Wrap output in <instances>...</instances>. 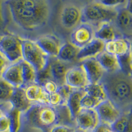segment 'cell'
<instances>
[{"instance_id": "6da1fadb", "label": "cell", "mask_w": 132, "mask_h": 132, "mask_svg": "<svg viewBox=\"0 0 132 132\" xmlns=\"http://www.w3.org/2000/svg\"><path fill=\"white\" fill-rule=\"evenodd\" d=\"M106 92L108 99L122 114L131 113L132 100V82L130 73L123 70L106 72L101 79Z\"/></svg>"}, {"instance_id": "ab89813d", "label": "cell", "mask_w": 132, "mask_h": 132, "mask_svg": "<svg viewBox=\"0 0 132 132\" xmlns=\"http://www.w3.org/2000/svg\"><path fill=\"white\" fill-rule=\"evenodd\" d=\"M0 37H1V36H0Z\"/></svg>"}, {"instance_id": "4316f807", "label": "cell", "mask_w": 132, "mask_h": 132, "mask_svg": "<svg viewBox=\"0 0 132 132\" xmlns=\"http://www.w3.org/2000/svg\"><path fill=\"white\" fill-rule=\"evenodd\" d=\"M110 128L115 132H132L131 113L122 114Z\"/></svg>"}, {"instance_id": "8fae6325", "label": "cell", "mask_w": 132, "mask_h": 132, "mask_svg": "<svg viewBox=\"0 0 132 132\" xmlns=\"http://www.w3.org/2000/svg\"><path fill=\"white\" fill-rule=\"evenodd\" d=\"M74 120L76 128L86 132H92L100 124L98 116L95 109L82 108Z\"/></svg>"}, {"instance_id": "5b68a950", "label": "cell", "mask_w": 132, "mask_h": 132, "mask_svg": "<svg viewBox=\"0 0 132 132\" xmlns=\"http://www.w3.org/2000/svg\"><path fill=\"white\" fill-rule=\"evenodd\" d=\"M23 60L31 65L38 74L48 68L50 57L35 41L22 40Z\"/></svg>"}, {"instance_id": "4fadbf2b", "label": "cell", "mask_w": 132, "mask_h": 132, "mask_svg": "<svg viewBox=\"0 0 132 132\" xmlns=\"http://www.w3.org/2000/svg\"><path fill=\"white\" fill-rule=\"evenodd\" d=\"M71 63L63 62L58 60L57 57L51 60L50 57L49 64L48 68L50 75L52 77V79L57 84L59 87L64 85L65 77L66 73L73 65H71Z\"/></svg>"}, {"instance_id": "cb8c5ba5", "label": "cell", "mask_w": 132, "mask_h": 132, "mask_svg": "<svg viewBox=\"0 0 132 132\" xmlns=\"http://www.w3.org/2000/svg\"><path fill=\"white\" fill-rule=\"evenodd\" d=\"M79 50L70 42H67L63 44L60 48L56 57L63 62L73 63L77 62V55Z\"/></svg>"}, {"instance_id": "8d00e7d4", "label": "cell", "mask_w": 132, "mask_h": 132, "mask_svg": "<svg viewBox=\"0 0 132 132\" xmlns=\"http://www.w3.org/2000/svg\"><path fill=\"white\" fill-rule=\"evenodd\" d=\"M6 113L7 112H5L3 111V110L2 109V108H0V118L3 117V116H4L5 114H6Z\"/></svg>"}, {"instance_id": "d4e9b609", "label": "cell", "mask_w": 132, "mask_h": 132, "mask_svg": "<svg viewBox=\"0 0 132 132\" xmlns=\"http://www.w3.org/2000/svg\"><path fill=\"white\" fill-rule=\"evenodd\" d=\"M21 68L23 75L24 85L23 87L34 84H38V73L31 65L26 62L24 60H21Z\"/></svg>"}, {"instance_id": "1f68e13d", "label": "cell", "mask_w": 132, "mask_h": 132, "mask_svg": "<svg viewBox=\"0 0 132 132\" xmlns=\"http://www.w3.org/2000/svg\"><path fill=\"white\" fill-rule=\"evenodd\" d=\"M48 105L55 108L56 106H64L65 104L62 96L57 91L52 94L48 95Z\"/></svg>"}, {"instance_id": "603a6c76", "label": "cell", "mask_w": 132, "mask_h": 132, "mask_svg": "<svg viewBox=\"0 0 132 132\" xmlns=\"http://www.w3.org/2000/svg\"><path fill=\"white\" fill-rule=\"evenodd\" d=\"M118 36V32L116 30L112 23H106L101 24L95 29V38L104 42H108L116 39Z\"/></svg>"}, {"instance_id": "ffe728a7", "label": "cell", "mask_w": 132, "mask_h": 132, "mask_svg": "<svg viewBox=\"0 0 132 132\" xmlns=\"http://www.w3.org/2000/svg\"><path fill=\"white\" fill-rule=\"evenodd\" d=\"M96 59L105 72L112 73L122 70L119 57L107 52L105 50L98 55Z\"/></svg>"}, {"instance_id": "f1b7e54d", "label": "cell", "mask_w": 132, "mask_h": 132, "mask_svg": "<svg viewBox=\"0 0 132 132\" xmlns=\"http://www.w3.org/2000/svg\"><path fill=\"white\" fill-rule=\"evenodd\" d=\"M15 89V87L0 77V104H10Z\"/></svg>"}, {"instance_id": "52a82bcc", "label": "cell", "mask_w": 132, "mask_h": 132, "mask_svg": "<svg viewBox=\"0 0 132 132\" xmlns=\"http://www.w3.org/2000/svg\"><path fill=\"white\" fill-rule=\"evenodd\" d=\"M0 54L11 64L21 62L23 60L22 40L11 35L1 36Z\"/></svg>"}, {"instance_id": "83f0119b", "label": "cell", "mask_w": 132, "mask_h": 132, "mask_svg": "<svg viewBox=\"0 0 132 132\" xmlns=\"http://www.w3.org/2000/svg\"><path fill=\"white\" fill-rule=\"evenodd\" d=\"M7 113L10 120V132H20L23 127V113L15 109L9 110Z\"/></svg>"}, {"instance_id": "8992f818", "label": "cell", "mask_w": 132, "mask_h": 132, "mask_svg": "<svg viewBox=\"0 0 132 132\" xmlns=\"http://www.w3.org/2000/svg\"><path fill=\"white\" fill-rule=\"evenodd\" d=\"M85 3L73 1L63 2L59 13V23L63 29L73 30L82 23Z\"/></svg>"}, {"instance_id": "f35d334b", "label": "cell", "mask_w": 132, "mask_h": 132, "mask_svg": "<svg viewBox=\"0 0 132 132\" xmlns=\"http://www.w3.org/2000/svg\"><path fill=\"white\" fill-rule=\"evenodd\" d=\"M75 132H86V131H82V130H80V129H77V128Z\"/></svg>"}, {"instance_id": "3957f363", "label": "cell", "mask_w": 132, "mask_h": 132, "mask_svg": "<svg viewBox=\"0 0 132 132\" xmlns=\"http://www.w3.org/2000/svg\"><path fill=\"white\" fill-rule=\"evenodd\" d=\"M111 5L104 1L87 2L82 9V23L95 27L106 23H113L116 17L118 8L123 3Z\"/></svg>"}, {"instance_id": "836d02e7", "label": "cell", "mask_w": 132, "mask_h": 132, "mask_svg": "<svg viewBox=\"0 0 132 132\" xmlns=\"http://www.w3.org/2000/svg\"><path fill=\"white\" fill-rule=\"evenodd\" d=\"M11 123L7 113L0 118V132H10Z\"/></svg>"}, {"instance_id": "d6a6232c", "label": "cell", "mask_w": 132, "mask_h": 132, "mask_svg": "<svg viewBox=\"0 0 132 132\" xmlns=\"http://www.w3.org/2000/svg\"><path fill=\"white\" fill-rule=\"evenodd\" d=\"M77 128L66 124H56L50 129V132H75Z\"/></svg>"}, {"instance_id": "74e56055", "label": "cell", "mask_w": 132, "mask_h": 132, "mask_svg": "<svg viewBox=\"0 0 132 132\" xmlns=\"http://www.w3.org/2000/svg\"><path fill=\"white\" fill-rule=\"evenodd\" d=\"M104 132H115L113 129H112V128H110V126H108V128H106V129L105 130Z\"/></svg>"}, {"instance_id": "ba28073f", "label": "cell", "mask_w": 132, "mask_h": 132, "mask_svg": "<svg viewBox=\"0 0 132 132\" xmlns=\"http://www.w3.org/2000/svg\"><path fill=\"white\" fill-rule=\"evenodd\" d=\"M131 2L125 1L118 8L116 17L113 22L116 30L121 36L126 38H131L132 33V12L131 7Z\"/></svg>"}, {"instance_id": "5bb4252c", "label": "cell", "mask_w": 132, "mask_h": 132, "mask_svg": "<svg viewBox=\"0 0 132 132\" xmlns=\"http://www.w3.org/2000/svg\"><path fill=\"white\" fill-rule=\"evenodd\" d=\"M81 64L85 71L90 84L101 82L106 72L96 58L85 60L81 62Z\"/></svg>"}, {"instance_id": "7c38bea8", "label": "cell", "mask_w": 132, "mask_h": 132, "mask_svg": "<svg viewBox=\"0 0 132 132\" xmlns=\"http://www.w3.org/2000/svg\"><path fill=\"white\" fill-rule=\"evenodd\" d=\"M95 110L98 116L100 123L109 126L114 123L123 114L109 99L99 104Z\"/></svg>"}, {"instance_id": "f546056e", "label": "cell", "mask_w": 132, "mask_h": 132, "mask_svg": "<svg viewBox=\"0 0 132 132\" xmlns=\"http://www.w3.org/2000/svg\"><path fill=\"white\" fill-rule=\"evenodd\" d=\"M100 103H101L100 101H97L96 99L94 98L93 97L89 96V95H87V94L85 93V95L83 96L82 100H81V108H85V109H95Z\"/></svg>"}, {"instance_id": "9c48e42d", "label": "cell", "mask_w": 132, "mask_h": 132, "mask_svg": "<svg viewBox=\"0 0 132 132\" xmlns=\"http://www.w3.org/2000/svg\"><path fill=\"white\" fill-rule=\"evenodd\" d=\"M95 29L93 26L81 23L71 33V42L77 48L81 49L95 39Z\"/></svg>"}, {"instance_id": "4dcf8cb0", "label": "cell", "mask_w": 132, "mask_h": 132, "mask_svg": "<svg viewBox=\"0 0 132 132\" xmlns=\"http://www.w3.org/2000/svg\"><path fill=\"white\" fill-rule=\"evenodd\" d=\"M40 85H42L44 90H45V92L48 95L57 92L59 88V86L57 85V83L54 81H53L52 79H47L43 81Z\"/></svg>"}, {"instance_id": "7402d4cb", "label": "cell", "mask_w": 132, "mask_h": 132, "mask_svg": "<svg viewBox=\"0 0 132 132\" xmlns=\"http://www.w3.org/2000/svg\"><path fill=\"white\" fill-rule=\"evenodd\" d=\"M85 95L84 89H74L68 98L67 102V106L68 107L71 118L75 120L78 115L81 108V102L83 96Z\"/></svg>"}, {"instance_id": "d6986e66", "label": "cell", "mask_w": 132, "mask_h": 132, "mask_svg": "<svg viewBox=\"0 0 132 132\" xmlns=\"http://www.w3.org/2000/svg\"><path fill=\"white\" fill-rule=\"evenodd\" d=\"M27 99L32 104L48 105V95L40 84H34L24 87Z\"/></svg>"}, {"instance_id": "d590c367", "label": "cell", "mask_w": 132, "mask_h": 132, "mask_svg": "<svg viewBox=\"0 0 132 132\" xmlns=\"http://www.w3.org/2000/svg\"><path fill=\"white\" fill-rule=\"evenodd\" d=\"M20 132H44V131L40 129L31 128V127H29V126L23 125L22 129L20 131Z\"/></svg>"}, {"instance_id": "484cf974", "label": "cell", "mask_w": 132, "mask_h": 132, "mask_svg": "<svg viewBox=\"0 0 132 132\" xmlns=\"http://www.w3.org/2000/svg\"><path fill=\"white\" fill-rule=\"evenodd\" d=\"M86 94L89 95L101 102L108 99L106 92L101 82L96 84H89L84 89Z\"/></svg>"}, {"instance_id": "30bf717a", "label": "cell", "mask_w": 132, "mask_h": 132, "mask_svg": "<svg viewBox=\"0 0 132 132\" xmlns=\"http://www.w3.org/2000/svg\"><path fill=\"white\" fill-rule=\"evenodd\" d=\"M65 84L72 89H84L90 84L82 65H73L67 71Z\"/></svg>"}, {"instance_id": "277c9868", "label": "cell", "mask_w": 132, "mask_h": 132, "mask_svg": "<svg viewBox=\"0 0 132 132\" xmlns=\"http://www.w3.org/2000/svg\"><path fill=\"white\" fill-rule=\"evenodd\" d=\"M58 119L56 109L46 104H35L23 115V125L44 131L51 128Z\"/></svg>"}, {"instance_id": "44dd1931", "label": "cell", "mask_w": 132, "mask_h": 132, "mask_svg": "<svg viewBox=\"0 0 132 132\" xmlns=\"http://www.w3.org/2000/svg\"><path fill=\"white\" fill-rule=\"evenodd\" d=\"M12 109L16 110L24 114L33 105L27 99L24 87L15 88L12 97L9 102Z\"/></svg>"}, {"instance_id": "9a60e30c", "label": "cell", "mask_w": 132, "mask_h": 132, "mask_svg": "<svg viewBox=\"0 0 132 132\" xmlns=\"http://www.w3.org/2000/svg\"><path fill=\"white\" fill-rule=\"evenodd\" d=\"M35 42L48 56L56 57L62 44L58 38L52 35H46L40 36Z\"/></svg>"}, {"instance_id": "e575fe53", "label": "cell", "mask_w": 132, "mask_h": 132, "mask_svg": "<svg viewBox=\"0 0 132 132\" xmlns=\"http://www.w3.org/2000/svg\"><path fill=\"white\" fill-rule=\"evenodd\" d=\"M11 63L5 58L2 54H0V77L8 66L10 65Z\"/></svg>"}, {"instance_id": "ac0fdd59", "label": "cell", "mask_w": 132, "mask_h": 132, "mask_svg": "<svg viewBox=\"0 0 132 132\" xmlns=\"http://www.w3.org/2000/svg\"><path fill=\"white\" fill-rule=\"evenodd\" d=\"M104 47L105 42L95 38L90 43L79 50L77 55V62L81 63L87 59L96 58L98 55L104 51Z\"/></svg>"}, {"instance_id": "e0dca14e", "label": "cell", "mask_w": 132, "mask_h": 132, "mask_svg": "<svg viewBox=\"0 0 132 132\" xmlns=\"http://www.w3.org/2000/svg\"><path fill=\"white\" fill-rule=\"evenodd\" d=\"M21 62L8 66L1 76L3 79L9 82L15 88L23 87L24 85Z\"/></svg>"}, {"instance_id": "2e32d148", "label": "cell", "mask_w": 132, "mask_h": 132, "mask_svg": "<svg viewBox=\"0 0 132 132\" xmlns=\"http://www.w3.org/2000/svg\"><path fill=\"white\" fill-rule=\"evenodd\" d=\"M104 50L118 57H123L131 53L130 41L124 37H118L106 42Z\"/></svg>"}, {"instance_id": "7a4b0ae2", "label": "cell", "mask_w": 132, "mask_h": 132, "mask_svg": "<svg viewBox=\"0 0 132 132\" xmlns=\"http://www.w3.org/2000/svg\"><path fill=\"white\" fill-rule=\"evenodd\" d=\"M14 23L25 30H37L50 21L53 5L40 9H27L15 4L14 1L5 2Z\"/></svg>"}]
</instances>
